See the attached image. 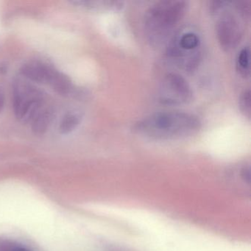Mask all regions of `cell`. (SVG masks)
I'll return each instance as SVG.
<instances>
[{
  "label": "cell",
  "instance_id": "cell-1",
  "mask_svg": "<svg viewBox=\"0 0 251 251\" xmlns=\"http://www.w3.org/2000/svg\"><path fill=\"white\" fill-rule=\"evenodd\" d=\"M201 127V120L195 114L183 111H163L136 122L132 130L147 139L175 140L193 136Z\"/></svg>",
  "mask_w": 251,
  "mask_h": 251
},
{
  "label": "cell",
  "instance_id": "cell-2",
  "mask_svg": "<svg viewBox=\"0 0 251 251\" xmlns=\"http://www.w3.org/2000/svg\"><path fill=\"white\" fill-rule=\"evenodd\" d=\"M188 2L180 0H167L156 2L148 8L144 17L146 39L158 46L165 42L186 15Z\"/></svg>",
  "mask_w": 251,
  "mask_h": 251
},
{
  "label": "cell",
  "instance_id": "cell-3",
  "mask_svg": "<svg viewBox=\"0 0 251 251\" xmlns=\"http://www.w3.org/2000/svg\"><path fill=\"white\" fill-rule=\"evenodd\" d=\"M167 59L184 70H195L201 59V41L197 33L185 32L173 38L166 52Z\"/></svg>",
  "mask_w": 251,
  "mask_h": 251
},
{
  "label": "cell",
  "instance_id": "cell-4",
  "mask_svg": "<svg viewBox=\"0 0 251 251\" xmlns=\"http://www.w3.org/2000/svg\"><path fill=\"white\" fill-rule=\"evenodd\" d=\"M226 2H214L211 11L220 14L215 25L216 36L220 47L225 51L235 49L243 36V26L239 17L234 13L226 10Z\"/></svg>",
  "mask_w": 251,
  "mask_h": 251
},
{
  "label": "cell",
  "instance_id": "cell-5",
  "mask_svg": "<svg viewBox=\"0 0 251 251\" xmlns=\"http://www.w3.org/2000/svg\"><path fill=\"white\" fill-rule=\"evenodd\" d=\"M193 96L192 88L180 75L170 73L163 77L158 86V102L163 105H185L191 102Z\"/></svg>",
  "mask_w": 251,
  "mask_h": 251
},
{
  "label": "cell",
  "instance_id": "cell-6",
  "mask_svg": "<svg viewBox=\"0 0 251 251\" xmlns=\"http://www.w3.org/2000/svg\"><path fill=\"white\" fill-rule=\"evenodd\" d=\"M42 96L30 86H20L14 89V108L16 117L21 121H32L41 110Z\"/></svg>",
  "mask_w": 251,
  "mask_h": 251
},
{
  "label": "cell",
  "instance_id": "cell-7",
  "mask_svg": "<svg viewBox=\"0 0 251 251\" xmlns=\"http://www.w3.org/2000/svg\"><path fill=\"white\" fill-rule=\"evenodd\" d=\"M54 70L46 64L39 62H30L25 64L21 73L29 80L37 83H49Z\"/></svg>",
  "mask_w": 251,
  "mask_h": 251
},
{
  "label": "cell",
  "instance_id": "cell-8",
  "mask_svg": "<svg viewBox=\"0 0 251 251\" xmlns=\"http://www.w3.org/2000/svg\"><path fill=\"white\" fill-rule=\"evenodd\" d=\"M73 3L80 8L98 12H117L124 8V2L120 1H77Z\"/></svg>",
  "mask_w": 251,
  "mask_h": 251
},
{
  "label": "cell",
  "instance_id": "cell-9",
  "mask_svg": "<svg viewBox=\"0 0 251 251\" xmlns=\"http://www.w3.org/2000/svg\"><path fill=\"white\" fill-rule=\"evenodd\" d=\"M52 121V112L50 110H40L32 120V130L36 135H42L48 130Z\"/></svg>",
  "mask_w": 251,
  "mask_h": 251
},
{
  "label": "cell",
  "instance_id": "cell-10",
  "mask_svg": "<svg viewBox=\"0 0 251 251\" xmlns=\"http://www.w3.org/2000/svg\"><path fill=\"white\" fill-rule=\"evenodd\" d=\"M48 83H50L52 89L59 95H67L71 90L72 83L70 79L56 70H54Z\"/></svg>",
  "mask_w": 251,
  "mask_h": 251
},
{
  "label": "cell",
  "instance_id": "cell-11",
  "mask_svg": "<svg viewBox=\"0 0 251 251\" xmlns=\"http://www.w3.org/2000/svg\"><path fill=\"white\" fill-rule=\"evenodd\" d=\"M236 70L241 76L244 77L250 76V48H242L236 57Z\"/></svg>",
  "mask_w": 251,
  "mask_h": 251
},
{
  "label": "cell",
  "instance_id": "cell-12",
  "mask_svg": "<svg viewBox=\"0 0 251 251\" xmlns=\"http://www.w3.org/2000/svg\"><path fill=\"white\" fill-rule=\"evenodd\" d=\"M80 117L77 113L69 112L64 115L59 126L61 134H68L73 132L80 124Z\"/></svg>",
  "mask_w": 251,
  "mask_h": 251
},
{
  "label": "cell",
  "instance_id": "cell-13",
  "mask_svg": "<svg viewBox=\"0 0 251 251\" xmlns=\"http://www.w3.org/2000/svg\"><path fill=\"white\" fill-rule=\"evenodd\" d=\"M251 91L249 89L244 91L241 94L239 100V107L241 112L249 120L251 116Z\"/></svg>",
  "mask_w": 251,
  "mask_h": 251
},
{
  "label": "cell",
  "instance_id": "cell-14",
  "mask_svg": "<svg viewBox=\"0 0 251 251\" xmlns=\"http://www.w3.org/2000/svg\"><path fill=\"white\" fill-rule=\"evenodd\" d=\"M2 250L4 251H30L27 247L19 245H5Z\"/></svg>",
  "mask_w": 251,
  "mask_h": 251
},
{
  "label": "cell",
  "instance_id": "cell-15",
  "mask_svg": "<svg viewBox=\"0 0 251 251\" xmlns=\"http://www.w3.org/2000/svg\"><path fill=\"white\" fill-rule=\"evenodd\" d=\"M242 177L247 183H250V181H251V172H250L249 168H244L242 170Z\"/></svg>",
  "mask_w": 251,
  "mask_h": 251
},
{
  "label": "cell",
  "instance_id": "cell-16",
  "mask_svg": "<svg viewBox=\"0 0 251 251\" xmlns=\"http://www.w3.org/2000/svg\"><path fill=\"white\" fill-rule=\"evenodd\" d=\"M4 105H5V97H4L3 93L0 92V113L2 112L3 110Z\"/></svg>",
  "mask_w": 251,
  "mask_h": 251
},
{
  "label": "cell",
  "instance_id": "cell-17",
  "mask_svg": "<svg viewBox=\"0 0 251 251\" xmlns=\"http://www.w3.org/2000/svg\"><path fill=\"white\" fill-rule=\"evenodd\" d=\"M3 251V250H2V249H1V251Z\"/></svg>",
  "mask_w": 251,
  "mask_h": 251
}]
</instances>
